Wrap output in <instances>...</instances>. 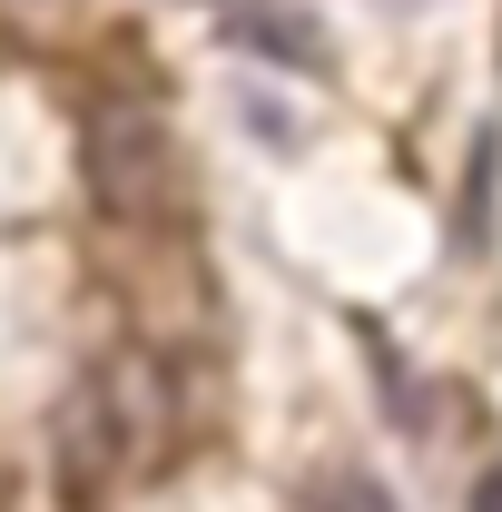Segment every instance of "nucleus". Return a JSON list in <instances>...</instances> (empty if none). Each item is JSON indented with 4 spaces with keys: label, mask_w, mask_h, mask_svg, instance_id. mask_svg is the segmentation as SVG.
I'll list each match as a JSON object with an SVG mask.
<instances>
[{
    "label": "nucleus",
    "mask_w": 502,
    "mask_h": 512,
    "mask_svg": "<svg viewBox=\"0 0 502 512\" xmlns=\"http://www.w3.org/2000/svg\"><path fill=\"white\" fill-rule=\"evenodd\" d=\"M79 178L119 227H178L188 217V148L158 109H99L79 128Z\"/></svg>",
    "instance_id": "1"
},
{
    "label": "nucleus",
    "mask_w": 502,
    "mask_h": 512,
    "mask_svg": "<svg viewBox=\"0 0 502 512\" xmlns=\"http://www.w3.org/2000/svg\"><path fill=\"white\" fill-rule=\"evenodd\" d=\"M128 473H138V453H128L119 404H109V384H99V375H79L60 394V414H50V483H60L69 512H99Z\"/></svg>",
    "instance_id": "2"
},
{
    "label": "nucleus",
    "mask_w": 502,
    "mask_h": 512,
    "mask_svg": "<svg viewBox=\"0 0 502 512\" xmlns=\"http://www.w3.org/2000/svg\"><path fill=\"white\" fill-rule=\"evenodd\" d=\"M227 10H237L227 30H237L247 50H266V60H286V69H325V40H315L296 10H276V0H227Z\"/></svg>",
    "instance_id": "3"
},
{
    "label": "nucleus",
    "mask_w": 502,
    "mask_h": 512,
    "mask_svg": "<svg viewBox=\"0 0 502 512\" xmlns=\"http://www.w3.org/2000/svg\"><path fill=\"white\" fill-rule=\"evenodd\" d=\"M315 512H394V503H384L365 473H335V483H315Z\"/></svg>",
    "instance_id": "4"
},
{
    "label": "nucleus",
    "mask_w": 502,
    "mask_h": 512,
    "mask_svg": "<svg viewBox=\"0 0 502 512\" xmlns=\"http://www.w3.org/2000/svg\"><path fill=\"white\" fill-rule=\"evenodd\" d=\"M473 512H502V473H483V483H473Z\"/></svg>",
    "instance_id": "5"
}]
</instances>
